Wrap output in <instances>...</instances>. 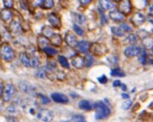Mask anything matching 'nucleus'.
I'll use <instances>...</instances> for the list:
<instances>
[{
  "label": "nucleus",
  "mask_w": 153,
  "mask_h": 122,
  "mask_svg": "<svg viewBox=\"0 0 153 122\" xmlns=\"http://www.w3.org/2000/svg\"><path fill=\"white\" fill-rule=\"evenodd\" d=\"M0 57L6 61H11L15 57V52L8 42H4L0 45Z\"/></svg>",
  "instance_id": "obj_1"
},
{
  "label": "nucleus",
  "mask_w": 153,
  "mask_h": 122,
  "mask_svg": "<svg viewBox=\"0 0 153 122\" xmlns=\"http://www.w3.org/2000/svg\"><path fill=\"white\" fill-rule=\"evenodd\" d=\"M94 108L96 109L95 113V119L97 120H102L106 119L109 116V115L111 113L110 109L108 108L107 105L103 103L102 101H98L96 104H94Z\"/></svg>",
  "instance_id": "obj_2"
},
{
  "label": "nucleus",
  "mask_w": 153,
  "mask_h": 122,
  "mask_svg": "<svg viewBox=\"0 0 153 122\" xmlns=\"http://www.w3.org/2000/svg\"><path fill=\"white\" fill-rule=\"evenodd\" d=\"M16 93V88L11 83H8L5 86L4 91V95H3V100L5 102H9L11 101L12 99L14 97Z\"/></svg>",
  "instance_id": "obj_3"
},
{
  "label": "nucleus",
  "mask_w": 153,
  "mask_h": 122,
  "mask_svg": "<svg viewBox=\"0 0 153 122\" xmlns=\"http://www.w3.org/2000/svg\"><path fill=\"white\" fill-rule=\"evenodd\" d=\"M118 11L121 12L123 15H129L132 9L131 3L130 0H120L117 4Z\"/></svg>",
  "instance_id": "obj_4"
},
{
  "label": "nucleus",
  "mask_w": 153,
  "mask_h": 122,
  "mask_svg": "<svg viewBox=\"0 0 153 122\" xmlns=\"http://www.w3.org/2000/svg\"><path fill=\"white\" fill-rule=\"evenodd\" d=\"M38 118L43 122H52L53 120V113L48 109H41L38 111Z\"/></svg>",
  "instance_id": "obj_5"
},
{
  "label": "nucleus",
  "mask_w": 153,
  "mask_h": 122,
  "mask_svg": "<svg viewBox=\"0 0 153 122\" xmlns=\"http://www.w3.org/2000/svg\"><path fill=\"white\" fill-rule=\"evenodd\" d=\"M90 51L92 54H95L97 56H102L107 52V48L103 44L101 43H92L90 47Z\"/></svg>",
  "instance_id": "obj_6"
},
{
  "label": "nucleus",
  "mask_w": 153,
  "mask_h": 122,
  "mask_svg": "<svg viewBox=\"0 0 153 122\" xmlns=\"http://www.w3.org/2000/svg\"><path fill=\"white\" fill-rule=\"evenodd\" d=\"M141 52V48L137 46H129L126 47L125 51H124V54L126 57H129V58H131V57H136V56H138L139 53Z\"/></svg>",
  "instance_id": "obj_7"
},
{
  "label": "nucleus",
  "mask_w": 153,
  "mask_h": 122,
  "mask_svg": "<svg viewBox=\"0 0 153 122\" xmlns=\"http://www.w3.org/2000/svg\"><path fill=\"white\" fill-rule=\"evenodd\" d=\"M48 22L50 23V24L52 25V27H53L54 28H57V29H60L61 28V20H60V18L56 14L50 13L48 16Z\"/></svg>",
  "instance_id": "obj_8"
},
{
  "label": "nucleus",
  "mask_w": 153,
  "mask_h": 122,
  "mask_svg": "<svg viewBox=\"0 0 153 122\" xmlns=\"http://www.w3.org/2000/svg\"><path fill=\"white\" fill-rule=\"evenodd\" d=\"M64 40H65L66 43L68 45L69 47H76V45H77V40H76V36L74 34H73L72 33H67L65 35V38H64Z\"/></svg>",
  "instance_id": "obj_9"
},
{
  "label": "nucleus",
  "mask_w": 153,
  "mask_h": 122,
  "mask_svg": "<svg viewBox=\"0 0 153 122\" xmlns=\"http://www.w3.org/2000/svg\"><path fill=\"white\" fill-rule=\"evenodd\" d=\"M72 64L76 68L82 69L86 64L85 58L82 56H79V55H76L72 58Z\"/></svg>",
  "instance_id": "obj_10"
},
{
  "label": "nucleus",
  "mask_w": 153,
  "mask_h": 122,
  "mask_svg": "<svg viewBox=\"0 0 153 122\" xmlns=\"http://www.w3.org/2000/svg\"><path fill=\"white\" fill-rule=\"evenodd\" d=\"M51 97H52V99L55 102H57V103L67 104L68 102V98L65 95L62 94V93H58V92L53 93V94L51 95Z\"/></svg>",
  "instance_id": "obj_11"
},
{
  "label": "nucleus",
  "mask_w": 153,
  "mask_h": 122,
  "mask_svg": "<svg viewBox=\"0 0 153 122\" xmlns=\"http://www.w3.org/2000/svg\"><path fill=\"white\" fill-rule=\"evenodd\" d=\"M9 31H10L12 34H19L20 33H22V26L19 22L12 21L11 23H10V26H9Z\"/></svg>",
  "instance_id": "obj_12"
},
{
  "label": "nucleus",
  "mask_w": 153,
  "mask_h": 122,
  "mask_svg": "<svg viewBox=\"0 0 153 122\" xmlns=\"http://www.w3.org/2000/svg\"><path fill=\"white\" fill-rule=\"evenodd\" d=\"M13 18V13L8 8H4L0 11V18L4 22H9Z\"/></svg>",
  "instance_id": "obj_13"
},
{
  "label": "nucleus",
  "mask_w": 153,
  "mask_h": 122,
  "mask_svg": "<svg viewBox=\"0 0 153 122\" xmlns=\"http://www.w3.org/2000/svg\"><path fill=\"white\" fill-rule=\"evenodd\" d=\"M145 17L142 13H137L136 14H134L132 16V18L131 19V23H133L135 26H140L142 25V23L145 22Z\"/></svg>",
  "instance_id": "obj_14"
},
{
  "label": "nucleus",
  "mask_w": 153,
  "mask_h": 122,
  "mask_svg": "<svg viewBox=\"0 0 153 122\" xmlns=\"http://www.w3.org/2000/svg\"><path fill=\"white\" fill-rule=\"evenodd\" d=\"M91 47V43L87 41H80L78 42L77 45H76V49L78 50L80 52L82 53H86L88 52Z\"/></svg>",
  "instance_id": "obj_15"
},
{
  "label": "nucleus",
  "mask_w": 153,
  "mask_h": 122,
  "mask_svg": "<svg viewBox=\"0 0 153 122\" xmlns=\"http://www.w3.org/2000/svg\"><path fill=\"white\" fill-rule=\"evenodd\" d=\"M19 87L21 89V91L23 92H25V93H33V92L35 91V88L32 86L31 84H29L28 82L27 81H21L20 83H19Z\"/></svg>",
  "instance_id": "obj_16"
},
{
  "label": "nucleus",
  "mask_w": 153,
  "mask_h": 122,
  "mask_svg": "<svg viewBox=\"0 0 153 122\" xmlns=\"http://www.w3.org/2000/svg\"><path fill=\"white\" fill-rule=\"evenodd\" d=\"M109 17L111 20H113L115 22H122L125 19V16L118 10H113V11L110 12Z\"/></svg>",
  "instance_id": "obj_17"
},
{
  "label": "nucleus",
  "mask_w": 153,
  "mask_h": 122,
  "mask_svg": "<svg viewBox=\"0 0 153 122\" xmlns=\"http://www.w3.org/2000/svg\"><path fill=\"white\" fill-rule=\"evenodd\" d=\"M37 41H38V45L40 48L44 49L45 47H48V43H49V39L46 37H44L43 35H38V38H37Z\"/></svg>",
  "instance_id": "obj_18"
},
{
  "label": "nucleus",
  "mask_w": 153,
  "mask_h": 122,
  "mask_svg": "<svg viewBox=\"0 0 153 122\" xmlns=\"http://www.w3.org/2000/svg\"><path fill=\"white\" fill-rule=\"evenodd\" d=\"M50 42L55 47H61L62 44V38L60 34H55L54 33L50 38Z\"/></svg>",
  "instance_id": "obj_19"
},
{
  "label": "nucleus",
  "mask_w": 153,
  "mask_h": 122,
  "mask_svg": "<svg viewBox=\"0 0 153 122\" xmlns=\"http://www.w3.org/2000/svg\"><path fill=\"white\" fill-rule=\"evenodd\" d=\"M19 58H20V61L22 62V64H23L24 67H30L31 58H29V57H28V55H27V53H25V52L21 53L20 54V56H19Z\"/></svg>",
  "instance_id": "obj_20"
},
{
  "label": "nucleus",
  "mask_w": 153,
  "mask_h": 122,
  "mask_svg": "<svg viewBox=\"0 0 153 122\" xmlns=\"http://www.w3.org/2000/svg\"><path fill=\"white\" fill-rule=\"evenodd\" d=\"M99 4L104 10H109L114 8V4L111 0H99Z\"/></svg>",
  "instance_id": "obj_21"
},
{
  "label": "nucleus",
  "mask_w": 153,
  "mask_h": 122,
  "mask_svg": "<svg viewBox=\"0 0 153 122\" xmlns=\"http://www.w3.org/2000/svg\"><path fill=\"white\" fill-rule=\"evenodd\" d=\"M79 108L82 110H84V111H91L92 110V105L91 103L87 101V100H83V101H81L79 102Z\"/></svg>",
  "instance_id": "obj_22"
},
{
  "label": "nucleus",
  "mask_w": 153,
  "mask_h": 122,
  "mask_svg": "<svg viewBox=\"0 0 153 122\" xmlns=\"http://www.w3.org/2000/svg\"><path fill=\"white\" fill-rule=\"evenodd\" d=\"M42 33L44 37H46L48 38H50L54 34L53 31V29L49 26H44V27H42Z\"/></svg>",
  "instance_id": "obj_23"
},
{
  "label": "nucleus",
  "mask_w": 153,
  "mask_h": 122,
  "mask_svg": "<svg viewBox=\"0 0 153 122\" xmlns=\"http://www.w3.org/2000/svg\"><path fill=\"white\" fill-rule=\"evenodd\" d=\"M142 44L145 48L147 49H152L153 48V39L152 38H149V37H146V38H143V42Z\"/></svg>",
  "instance_id": "obj_24"
},
{
  "label": "nucleus",
  "mask_w": 153,
  "mask_h": 122,
  "mask_svg": "<svg viewBox=\"0 0 153 122\" xmlns=\"http://www.w3.org/2000/svg\"><path fill=\"white\" fill-rule=\"evenodd\" d=\"M54 0H42L41 7L43 9H49L53 7Z\"/></svg>",
  "instance_id": "obj_25"
},
{
  "label": "nucleus",
  "mask_w": 153,
  "mask_h": 122,
  "mask_svg": "<svg viewBox=\"0 0 153 122\" xmlns=\"http://www.w3.org/2000/svg\"><path fill=\"white\" fill-rule=\"evenodd\" d=\"M57 60H58V62L60 63V65L63 67V68H69V63L68 60H67V58H66L64 56H58L57 57Z\"/></svg>",
  "instance_id": "obj_26"
},
{
  "label": "nucleus",
  "mask_w": 153,
  "mask_h": 122,
  "mask_svg": "<svg viewBox=\"0 0 153 122\" xmlns=\"http://www.w3.org/2000/svg\"><path fill=\"white\" fill-rule=\"evenodd\" d=\"M111 32H112V33L116 36H117V37H123V35L125 34V31L123 30V27H121V26H119L117 27H113L111 28Z\"/></svg>",
  "instance_id": "obj_27"
},
{
  "label": "nucleus",
  "mask_w": 153,
  "mask_h": 122,
  "mask_svg": "<svg viewBox=\"0 0 153 122\" xmlns=\"http://www.w3.org/2000/svg\"><path fill=\"white\" fill-rule=\"evenodd\" d=\"M43 50V52L48 56V57H53L57 54V51L56 49H54L53 47H47Z\"/></svg>",
  "instance_id": "obj_28"
},
{
  "label": "nucleus",
  "mask_w": 153,
  "mask_h": 122,
  "mask_svg": "<svg viewBox=\"0 0 153 122\" xmlns=\"http://www.w3.org/2000/svg\"><path fill=\"white\" fill-rule=\"evenodd\" d=\"M31 67L33 68H38L39 66H40V61H39V58L38 57H33L31 58Z\"/></svg>",
  "instance_id": "obj_29"
},
{
  "label": "nucleus",
  "mask_w": 153,
  "mask_h": 122,
  "mask_svg": "<svg viewBox=\"0 0 153 122\" xmlns=\"http://www.w3.org/2000/svg\"><path fill=\"white\" fill-rule=\"evenodd\" d=\"M75 21L78 24H84L87 21V18L82 14H76L75 15Z\"/></svg>",
  "instance_id": "obj_30"
},
{
  "label": "nucleus",
  "mask_w": 153,
  "mask_h": 122,
  "mask_svg": "<svg viewBox=\"0 0 153 122\" xmlns=\"http://www.w3.org/2000/svg\"><path fill=\"white\" fill-rule=\"evenodd\" d=\"M111 75L112 76H121L122 77V76H125V73L123 72L120 68H115L111 70Z\"/></svg>",
  "instance_id": "obj_31"
},
{
  "label": "nucleus",
  "mask_w": 153,
  "mask_h": 122,
  "mask_svg": "<svg viewBox=\"0 0 153 122\" xmlns=\"http://www.w3.org/2000/svg\"><path fill=\"white\" fill-rule=\"evenodd\" d=\"M146 57H147V55H146V52L145 50H141V52H140V53H139V61H141L142 64H146Z\"/></svg>",
  "instance_id": "obj_32"
},
{
  "label": "nucleus",
  "mask_w": 153,
  "mask_h": 122,
  "mask_svg": "<svg viewBox=\"0 0 153 122\" xmlns=\"http://www.w3.org/2000/svg\"><path fill=\"white\" fill-rule=\"evenodd\" d=\"M45 75H47L46 67H42V68H38V72H36V76H38L39 78L45 77Z\"/></svg>",
  "instance_id": "obj_33"
},
{
  "label": "nucleus",
  "mask_w": 153,
  "mask_h": 122,
  "mask_svg": "<svg viewBox=\"0 0 153 122\" xmlns=\"http://www.w3.org/2000/svg\"><path fill=\"white\" fill-rule=\"evenodd\" d=\"M38 98H39V101H41L42 105H47V104L50 103V98H48L46 95L38 94Z\"/></svg>",
  "instance_id": "obj_34"
},
{
  "label": "nucleus",
  "mask_w": 153,
  "mask_h": 122,
  "mask_svg": "<svg viewBox=\"0 0 153 122\" xmlns=\"http://www.w3.org/2000/svg\"><path fill=\"white\" fill-rule=\"evenodd\" d=\"M85 58V62H86V67H91V66L92 65V63H93V57H92V56H91V55H88L87 57H84Z\"/></svg>",
  "instance_id": "obj_35"
},
{
  "label": "nucleus",
  "mask_w": 153,
  "mask_h": 122,
  "mask_svg": "<svg viewBox=\"0 0 153 122\" xmlns=\"http://www.w3.org/2000/svg\"><path fill=\"white\" fill-rule=\"evenodd\" d=\"M73 122H86V121H85V118L83 115H73Z\"/></svg>",
  "instance_id": "obj_36"
},
{
  "label": "nucleus",
  "mask_w": 153,
  "mask_h": 122,
  "mask_svg": "<svg viewBox=\"0 0 153 122\" xmlns=\"http://www.w3.org/2000/svg\"><path fill=\"white\" fill-rule=\"evenodd\" d=\"M3 3L6 8L10 9L13 7V0H3Z\"/></svg>",
  "instance_id": "obj_37"
},
{
  "label": "nucleus",
  "mask_w": 153,
  "mask_h": 122,
  "mask_svg": "<svg viewBox=\"0 0 153 122\" xmlns=\"http://www.w3.org/2000/svg\"><path fill=\"white\" fill-rule=\"evenodd\" d=\"M73 29L75 31V33H76V35H79V36H82L83 35V30H82V28H81L78 25H76V24H74L73 25Z\"/></svg>",
  "instance_id": "obj_38"
},
{
  "label": "nucleus",
  "mask_w": 153,
  "mask_h": 122,
  "mask_svg": "<svg viewBox=\"0 0 153 122\" xmlns=\"http://www.w3.org/2000/svg\"><path fill=\"white\" fill-rule=\"evenodd\" d=\"M126 40L127 41V42H130V43H135V42H137V37H136L134 34H130V35H128V37L126 38Z\"/></svg>",
  "instance_id": "obj_39"
},
{
  "label": "nucleus",
  "mask_w": 153,
  "mask_h": 122,
  "mask_svg": "<svg viewBox=\"0 0 153 122\" xmlns=\"http://www.w3.org/2000/svg\"><path fill=\"white\" fill-rule=\"evenodd\" d=\"M131 104H132L131 101V100H127V101L123 102L122 107H123V109H124V110H128L131 107Z\"/></svg>",
  "instance_id": "obj_40"
},
{
  "label": "nucleus",
  "mask_w": 153,
  "mask_h": 122,
  "mask_svg": "<svg viewBox=\"0 0 153 122\" xmlns=\"http://www.w3.org/2000/svg\"><path fill=\"white\" fill-rule=\"evenodd\" d=\"M97 80H98V81H99L101 84H105V83H107V78L105 75H102V76H101L100 77H98Z\"/></svg>",
  "instance_id": "obj_41"
},
{
  "label": "nucleus",
  "mask_w": 153,
  "mask_h": 122,
  "mask_svg": "<svg viewBox=\"0 0 153 122\" xmlns=\"http://www.w3.org/2000/svg\"><path fill=\"white\" fill-rule=\"evenodd\" d=\"M108 60H109V62H111V64H117V62H118V57H116V56H111V57H109L108 58Z\"/></svg>",
  "instance_id": "obj_42"
},
{
  "label": "nucleus",
  "mask_w": 153,
  "mask_h": 122,
  "mask_svg": "<svg viewBox=\"0 0 153 122\" xmlns=\"http://www.w3.org/2000/svg\"><path fill=\"white\" fill-rule=\"evenodd\" d=\"M31 1V4H33L34 7H38V6H41L42 0H29Z\"/></svg>",
  "instance_id": "obj_43"
},
{
  "label": "nucleus",
  "mask_w": 153,
  "mask_h": 122,
  "mask_svg": "<svg viewBox=\"0 0 153 122\" xmlns=\"http://www.w3.org/2000/svg\"><path fill=\"white\" fill-rule=\"evenodd\" d=\"M16 108H17V107H16L14 105H11V106H9L7 108V111L9 112V113H14L16 111V110H17Z\"/></svg>",
  "instance_id": "obj_44"
},
{
  "label": "nucleus",
  "mask_w": 153,
  "mask_h": 122,
  "mask_svg": "<svg viewBox=\"0 0 153 122\" xmlns=\"http://www.w3.org/2000/svg\"><path fill=\"white\" fill-rule=\"evenodd\" d=\"M121 27H123V29L125 32H130V31H131V27L126 24V23H122L121 25H120Z\"/></svg>",
  "instance_id": "obj_45"
},
{
  "label": "nucleus",
  "mask_w": 153,
  "mask_h": 122,
  "mask_svg": "<svg viewBox=\"0 0 153 122\" xmlns=\"http://www.w3.org/2000/svg\"><path fill=\"white\" fill-rule=\"evenodd\" d=\"M98 10H99L100 13H101V18H102V21H103L104 23H107V18H106V17H105V15H104V13H103V12H102V10L101 8H99Z\"/></svg>",
  "instance_id": "obj_46"
},
{
  "label": "nucleus",
  "mask_w": 153,
  "mask_h": 122,
  "mask_svg": "<svg viewBox=\"0 0 153 122\" xmlns=\"http://www.w3.org/2000/svg\"><path fill=\"white\" fill-rule=\"evenodd\" d=\"M6 119H7L8 122H18V119L16 118V117H14V116H12V115H10V116H7Z\"/></svg>",
  "instance_id": "obj_47"
},
{
  "label": "nucleus",
  "mask_w": 153,
  "mask_h": 122,
  "mask_svg": "<svg viewBox=\"0 0 153 122\" xmlns=\"http://www.w3.org/2000/svg\"><path fill=\"white\" fill-rule=\"evenodd\" d=\"M78 1L80 2V4L82 5L86 6V5H88L89 4H91V2H92V0H78Z\"/></svg>",
  "instance_id": "obj_48"
},
{
  "label": "nucleus",
  "mask_w": 153,
  "mask_h": 122,
  "mask_svg": "<svg viewBox=\"0 0 153 122\" xmlns=\"http://www.w3.org/2000/svg\"><path fill=\"white\" fill-rule=\"evenodd\" d=\"M120 86H121V81H114V82H113V87H120Z\"/></svg>",
  "instance_id": "obj_49"
},
{
  "label": "nucleus",
  "mask_w": 153,
  "mask_h": 122,
  "mask_svg": "<svg viewBox=\"0 0 153 122\" xmlns=\"http://www.w3.org/2000/svg\"><path fill=\"white\" fill-rule=\"evenodd\" d=\"M3 91H4V83L0 81V96L3 94Z\"/></svg>",
  "instance_id": "obj_50"
},
{
  "label": "nucleus",
  "mask_w": 153,
  "mask_h": 122,
  "mask_svg": "<svg viewBox=\"0 0 153 122\" xmlns=\"http://www.w3.org/2000/svg\"><path fill=\"white\" fill-rule=\"evenodd\" d=\"M149 13L151 14L152 16H153V4L150 6L149 8Z\"/></svg>",
  "instance_id": "obj_51"
},
{
  "label": "nucleus",
  "mask_w": 153,
  "mask_h": 122,
  "mask_svg": "<svg viewBox=\"0 0 153 122\" xmlns=\"http://www.w3.org/2000/svg\"><path fill=\"white\" fill-rule=\"evenodd\" d=\"M122 97H123V99H128L129 98V95L126 94V93H123V95H122Z\"/></svg>",
  "instance_id": "obj_52"
},
{
  "label": "nucleus",
  "mask_w": 153,
  "mask_h": 122,
  "mask_svg": "<svg viewBox=\"0 0 153 122\" xmlns=\"http://www.w3.org/2000/svg\"><path fill=\"white\" fill-rule=\"evenodd\" d=\"M122 86V89H123V91H126V85H121Z\"/></svg>",
  "instance_id": "obj_53"
},
{
  "label": "nucleus",
  "mask_w": 153,
  "mask_h": 122,
  "mask_svg": "<svg viewBox=\"0 0 153 122\" xmlns=\"http://www.w3.org/2000/svg\"><path fill=\"white\" fill-rule=\"evenodd\" d=\"M1 110H2V107H1V106H0V111H1Z\"/></svg>",
  "instance_id": "obj_54"
},
{
  "label": "nucleus",
  "mask_w": 153,
  "mask_h": 122,
  "mask_svg": "<svg viewBox=\"0 0 153 122\" xmlns=\"http://www.w3.org/2000/svg\"><path fill=\"white\" fill-rule=\"evenodd\" d=\"M114 1H117V2H119L120 0H114Z\"/></svg>",
  "instance_id": "obj_55"
},
{
  "label": "nucleus",
  "mask_w": 153,
  "mask_h": 122,
  "mask_svg": "<svg viewBox=\"0 0 153 122\" xmlns=\"http://www.w3.org/2000/svg\"><path fill=\"white\" fill-rule=\"evenodd\" d=\"M0 39H1V38H0Z\"/></svg>",
  "instance_id": "obj_56"
}]
</instances>
